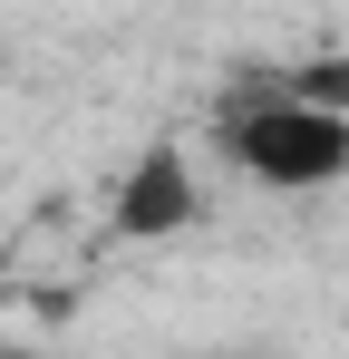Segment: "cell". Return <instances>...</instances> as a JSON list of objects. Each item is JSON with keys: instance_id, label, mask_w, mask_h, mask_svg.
Here are the masks:
<instances>
[{"instance_id": "1", "label": "cell", "mask_w": 349, "mask_h": 359, "mask_svg": "<svg viewBox=\"0 0 349 359\" xmlns=\"http://www.w3.org/2000/svg\"><path fill=\"white\" fill-rule=\"evenodd\" d=\"M224 156L252 184H272V194H310V184L349 175V117L301 107V97H282V78H272V88H252V97L224 107Z\"/></svg>"}, {"instance_id": "2", "label": "cell", "mask_w": 349, "mask_h": 359, "mask_svg": "<svg viewBox=\"0 0 349 359\" xmlns=\"http://www.w3.org/2000/svg\"><path fill=\"white\" fill-rule=\"evenodd\" d=\"M194 165H184V146H146L136 165H126V184H116V204H107V224L126 243H165V233H184L194 224Z\"/></svg>"}, {"instance_id": "3", "label": "cell", "mask_w": 349, "mask_h": 359, "mask_svg": "<svg viewBox=\"0 0 349 359\" xmlns=\"http://www.w3.org/2000/svg\"><path fill=\"white\" fill-rule=\"evenodd\" d=\"M282 97H301V107H330V117H349V49L282 68Z\"/></svg>"}]
</instances>
